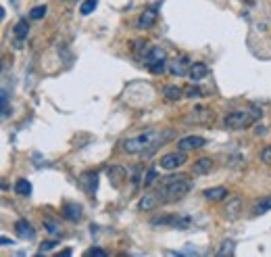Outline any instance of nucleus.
I'll use <instances>...</instances> for the list:
<instances>
[{
	"label": "nucleus",
	"instance_id": "nucleus-36",
	"mask_svg": "<svg viewBox=\"0 0 271 257\" xmlns=\"http://www.w3.org/2000/svg\"><path fill=\"white\" fill-rule=\"evenodd\" d=\"M13 3H15V0H13Z\"/></svg>",
	"mask_w": 271,
	"mask_h": 257
},
{
	"label": "nucleus",
	"instance_id": "nucleus-20",
	"mask_svg": "<svg viewBox=\"0 0 271 257\" xmlns=\"http://www.w3.org/2000/svg\"><path fill=\"white\" fill-rule=\"evenodd\" d=\"M163 96L167 98V101H179V98L184 96V88H182V86H175V84L165 86V88H163Z\"/></svg>",
	"mask_w": 271,
	"mask_h": 257
},
{
	"label": "nucleus",
	"instance_id": "nucleus-10",
	"mask_svg": "<svg viewBox=\"0 0 271 257\" xmlns=\"http://www.w3.org/2000/svg\"><path fill=\"white\" fill-rule=\"evenodd\" d=\"M61 211H63V218L69 220V222H79L81 216H83L81 205H77V203H65Z\"/></svg>",
	"mask_w": 271,
	"mask_h": 257
},
{
	"label": "nucleus",
	"instance_id": "nucleus-27",
	"mask_svg": "<svg viewBox=\"0 0 271 257\" xmlns=\"http://www.w3.org/2000/svg\"><path fill=\"white\" fill-rule=\"evenodd\" d=\"M44 228H46L48 234H59V232H61V230H59V224H56L54 220H50V218L44 220Z\"/></svg>",
	"mask_w": 271,
	"mask_h": 257
},
{
	"label": "nucleus",
	"instance_id": "nucleus-23",
	"mask_svg": "<svg viewBox=\"0 0 271 257\" xmlns=\"http://www.w3.org/2000/svg\"><path fill=\"white\" fill-rule=\"evenodd\" d=\"M150 50V44H148V42H142V40H136L134 42V52H136V56H138V59L142 61V59H144V54Z\"/></svg>",
	"mask_w": 271,
	"mask_h": 257
},
{
	"label": "nucleus",
	"instance_id": "nucleus-24",
	"mask_svg": "<svg viewBox=\"0 0 271 257\" xmlns=\"http://www.w3.org/2000/svg\"><path fill=\"white\" fill-rule=\"evenodd\" d=\"M96 7H98V0H83L81 7H79V13L81 15H90Z\"/></svg>",
	"mask_w": 271,
	"mask_h": 257
},
{
	"label": "nucleus",
	"instance_id": "nucleus-2",
	"mask_svg": "<svg viewBox=\"0 0 271 257\" xmlns=\"http://www.w3.org/2000/svg\"><path fill=\"white\" fill-rule=\"evenodd\" d=\"M192 188V184L186 180V176H167L161 182V188L156 190V197L161 199V203H175L184 199Z\"/></svg>",
	"mask_w": 271,
	"mask_h": 257
},
{
	"label": "nucleus",
	"instance_id": "nucleus-26",
	"mask_svg": "<svg viewBox=\"0 0 271 257\" xmlns=\"http://www.w3.org/2000/svg\"><path fill=\"white\" fill-rule=\"evenodd\" d=\"M219 257H225V255H234V242L232 240H223L221 242V249L217 251Z\"/></svg>",
	"mask_w": 271,
	"mask_h": 257
},
{
	"label": "nucleus",
	"instance_id": "nucleus-31",
	"mask_svg": "<svg viewBox=\"0 0 271 257\" xmlns=\"http://www.w3.org/2000/svg\"><path fill=\"white\" fill-rule=\"evenodd\" d=\"M85 255H88V257H105L107 255V251L105 249H101V247H92V249H88V253H85Z\"/></svg>",
	"mask_w": 271,
	"mask_h": 257
},
{
	"label": "nucleus",
	"instance_id": "nucleus-1",
	"mask_svg": "<svg viewBox=\"0 0 271 257\" xmlns=\"http://www.w3.org/2000/svg\"><path fill=\"white\" fill-rule=\"evenodd\" d=\"M171 136H173L171 130H146L142 134L125 138L121 142V149L127 155H150L159 147H163Z\"/></svg>",
	"mask_w": 271,
	"mask_h": 257
},
{
	"label": "nucleus",
	"instance_id": "nucleus-21",
	"mask_svg": "<svg viewBox=\"0 0 271 257\" xmlns=\"http://www.w3.org/2000/svg\"><path fill=\"white\" fill-rule=\"evenodd\" d=\"M15 192L19 197H30L32 195V182L30 180H25V178H19L15 182Z\"/></svg>",
	"mask_w": 271,
	"mask_h": 257
},
{
	"label": "nucleus",
	"instance_id": "nucleus-6",
	"mask_svg": "<svg viewBox=\"0 0 271 257\" xmlns=\"http://www.w3.org/2000/svg\"><path fill=\"white\" fill-rule=\"evenodd\" d=\"M188 161V157H186V151H175V153H167V155H163L161 157V161H159V165L163 167V169H177V167H182L184 163Z\"/></svg>",
	"mask_w": 271,
	"mask_h": 257
},
{
	"label": "nucleus",
	"instance_id": "nucleus-8",
	"mask_svg": "<svg viewBox=\"0 0 271 257\" xmlns=\"http://www.w3.org/2000/svg\"><path fill=\"white\" fill-rule=\"evenodd\" d=\"M79 184L83 186V190L88 195H94L98 188V174L96 171H85V174L79 178Z\"/></svg>",
	"mask_w": 271,
	"mask_h": 257
},
{
	"label": "nucleus",
	"instance_id": "nucleus-35",
	"mask_svg": "<svg viewBox=\"0 0 271 257\" xmlns=\"http://www.w3.org/2000/svg\"><path fill=\"white\" fill-rule=\"evenodd\" d=\"M71 253H73V251H71V249H65V251H61V255H63V257H69Z\"/></svg>",
	"mask_w": 271,
	"mask_h": 257
},
{
	"label": "nucleus",
	"instance_id": "nucleus-11",
	"mask_svg": "<svg viewBox=\"0 0 271 257\" xmlns=\"http://www.w3.org/2000/svg\"><path fill=\"white\" fill-rule=\"evenodd\" d=\"M169 74L171 76H175V78H179V76H184V74H188V59L186 56H179V59H175V61H171L169 63Z\"/></svg>",
	"mask_w": 271,
	"mask_h": 257
},
{
	"label": "nucleus",
	"instance_id": "nucleus-9",
	"mask_svg": "<svg viewBox=\"0 0 271 257\" xmlns=\"http://www.w3.org/2000/svg\"><path fill=\"white\" fill-rule=\"evenodd\" d=\"M27 34H30V25H27V21L25 19H21L15 27H13V36H15V48H21L23 46V40L27 38Z\"/></svg>",
	"mask_w": 271,
	"mask_h": 257
},
{
	"label": "nucleus",
	"instance_id": "nucleus-30",
	"mask_svg": "<svg viewBox=\"0 0 271 257\" xmlns=\"http://www.w3.org/2000/svg\"><path fill=\"white\" fill-rule=\"evenodd\" d=\"M261 161H263V163H267V165H271V145H269V147H265V149L261 151Z\"/></svg>",
	"mask_w": 271,
	"mask_h": 257
},
{
	"label": "nucleus",
	"instance_id": "nucleus-12",
	"mask_svg": "<svg viewBox=\"0 0 271 257\" xmlns=\"http://www.w3.org/2000/svg\"><path fill=\"white\" fill-rule=\"evenodd\" d=\"M240 211H242V199H240V197L230 199V201H227V205H225V209H223V213H225L227 220H236V218L240 216Z\"/></svg>",
	"mask_w": 271,
	"mask_h": 257
},
{
	"label": "nucleus",
	"instance_id": "nucleus-7",
	"mask_svg": "<svg viewBox=\"0 0 271 257\" xmlns=\"http://www.w3.org/2000/svg\"><path fill=\"white\" fill-rule=\"evenodd\" d=\"M207 145V138L203 136H186V138H179L177 140V149L179 151H194V149H203Z\"/></svg>",
	"mask_w": 271,
	"mask_h": 257
},
{
	"label": "nucleus",
	"instance_id": "nucleus-3",
	"mask_svg": "<svg viewBox=\"0 0 271 257\" xmlns=\"http://www.w3.org/2000/svg\"><path fill=\"white\" fill-rule=\"evenodd\" d=\"M259 117H261V111H256V109H240V111L227 113L225 119H223V125L227 127V130H246V127H250Z\"/></svg>",
	"mask_w": 271,
	"mask_h": 257
},
{
	"label": "nucleus",
	"instance_id": "nucleus-17",
	"mask_svg": "<svg viewBox=\"0 0 271 257\" xmlns=\"http://www.w3.org/2000/svg\"><path fill=\"white\" fill-rule=\"evenodd\" d=\"M211 169H213V159H209V157H201V159H196L194 167H192V171L196 176H205V174H209Z\"/></svg>",
	"mask_w": 271,
	"mask_h": 257
},
{
	"label": "nucleus",
	"instance_id": "nucleus-22",
	"mask_svg": "<svg viewBox=\"0 0 271 257\" xmlns=\"http://www.w3.org/2000/svg\"><path fill=\"white\" fill-rule=\"evenodd\" d=\"M269 209H271V197H265V199H261V201L252 207V213H254V216H263V213H267Z\"/></svg>",
	"mask_w": 271,
	"mask_h": 257
},
{
	"label": "nucleus",
	"instance_id": "nucleus-18",
	"mask_svg": "<svg viewBox=\"0 0 271 257\" xmlns=\"http://www.w3.org/2000/svg\"><path fill=\"white\" fill-rule=\"evenodd\" d=\"M159 203H161V199L156 197V192H154V195H150V192H148V195H144V197L140 199L138 207H140L142 211H150V209H154V207L159 205Z\"/></svg>",
	"mask_w": 271,
	"mask_h": 257
},
{
	"label": "nucleus",
	"instance_id": "nucleus-16",
	"mask_svg": "<svg viewBox=\"0 0 271 257\" xmlns=\"http://www.w3.org/2000/svg\"><path fill=\"white\" fill-rule=\"evenodd\" d=\"M15 230H17V234H19L21 238H25V240H27V238L32 240V238L36 236L34 226L27 222V220H17V222H15Z\"/></svg>",
	"mask_w": 271,
	"mask_h": 257
},
{
	"label": "nucleus",
	"instance_id": "nucleus-33",
	"mask_svg": "<svg viewBox=\"0 0 271 257\" xmlns=\"http://www.w3.org/2000/svg\"><path fill=\"white\" fill-rule=\"evenodd\" d=\"M56 247V240H46L44 245L40 247V253H46V251H50V249H54Z\"/></svg>",
	"mask_w": 271,
	"mask_h": 257
},
{
	"label": "nucleus",
	"instance_id": "nucleus-34",
	"mask_svg": "<svg viewBox=\"0 0 271 257\" xmlns=\"http://www.w3.org/2000/svg\"><path fill=\"white\" fill-rule=\"evenodd\" d=\"M0 242H3V247H11V245H15V240L9 238V236H3V238H0Z\"/></svg>",
	"mask_w": 271,
	"mask_h": 257
},
{
	"label": "nucleus",
	"instance_id": "nucleus-28",
	"mask_svg": "<svg viewBox=\"0 0 271 257\" xmlns=\"http://www.w3.org/2000/svg\"><path fill=\"white\" fill-rule=\"evenodd\" d=\"M46 13H48V7H34V9H32V13H30V17L38 21V19L44 17Z\"/></svg>",
	"mask_w": 271,
	"mask_h": 257
},
{
	"label": "nucleus",
	"instance_id": "nucleus-14",
	"mask_svg": "<svg viewBox=\"0 0 271 257\" xmlns=\"http://www.w3.org/2000/svg\"><path fill=\"white\" fill-rule=\"evenodd\" d=\"M207 74H209V67H207L205 63H192L190 69H188V78H190L194 84L201 82V80H205Z\"/></svg>",
	"mask_w": 271,
	"mask_h": 257
},
{
	"label": "nucleus",
	"instance_id": "nucleus-29",
	"mask_svg": "<svg viewBox=\"0 0 271 257\" xmlns=\"http://www.w3.org/2000/svg\"><path fill=\"white\" fill-rule=\"evenodd\" d=\"M142 182H144V186H150V184H154L156 182V169H148Z\"/></svg>",
	"mask_w": 271,
	"mask_h": 257
},
{
	"label": "nucleus",
	"instance_id": "nucleus-15",
	"mask_svg": "<svg viewBox=\"0 0 271 257\" xmlns=\"http://www.w3.org/2000/svg\"><path fill=\"white\" fill-rule=\"evenodd\" d=\"M205 199L207 201H211V203H217V201H223V199H227V188L225 186H213V188H207L205 192Z\"/></svg>",
	"mask_w": 271,
	"mask_h": 257
},
{
	"label": "nucleus",
	"instance_id": "nucleus-13",
	"mask_svg": "<svg viewBox=\"0 0 271 257\" xmlns=\"http://www.w3.org/2000/svg\"><path fill=\"white\" fill-rule=\"evenodd\" d=\"M156 17H159V15H156L154 9H146V11L138 17V27H140V30H150V27L156 23Z\"/></svg>",
	"mask_w": 271,
	"mask_h": 257
},
{
	"label": "nucleus",
	"instance_id": "nucleus-4",
	"mask_svg": "<svg viewBox=\"0 0 271 257\" xmlns=\"http://www.w3.org/2000/svg\"><path fill=\"white\" fill-rule=\"evenodd\" d=\"M142 63H144L152 74H163V71L167 69V52L159 46H150V50L144 54Z\"/></svg>",
	"mask_w": 271,
	"mask_h": 257
},
{
	"label": "nucleus",
	"instance_id": "nucleus-25",
	"mask_svg": "<svg viewBox=\"0 0 271 257\" xmlns=\"http://www.w3.org/2000/svg\"><path fill=\"white\" fill-rule=\"evenodd\" d=\"M184 96H188V98H201L203 96V90L198 88V86H186V88H184Z\"/></svg>",
	"mask_w": 271,
	"mask_h": 257
},
{
	"label": "nucleus",
	"instance_id": "nucleus-32",
	"mask_svg": "<svg viewBox=\"0 0 271 257\" xmlns=\"http://www.w3.org/2000/svg\"><path fill=\"white\" fill-rule=\"evenodd\" d=\"M9 115V92L3 90V117Z\"/></svg>",
	"mask_w": 271,
	"mask_h": 257
},
{
	"label": "nucleus",
	"instance_id": "nucleus-5",
	"mask_svg": "<svg viewBox=\"0 0 271 257\" xmlns=\"http://www.w3.org/2000/svg\"><path fill=\"white\" fill-rule=\"evenodd\" d=\"M152 226H171V228H177V230H188L192 218L190 216H182V213H175V216H161V218H154L150 222Z\"/></svg>",
	"mask_w": 271,
	"mask_h": 257
},
{
	"label": "nucleus",
	"instance_id": "nucleus-19",
	"mask_svg": "<svg viewBox=\"0 0 271 257\" xmlns=\"http://www.w3.org/2000/svg\"><path fill=\"white\" fill-rule=\"evenodd\" d=\"M127 178V171H125V167H111L109 169V180L113 182V186H121V182Z\"/></svg>",
	"mask_w": 271,
	"mask_h": 257
}]
</instances>
